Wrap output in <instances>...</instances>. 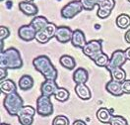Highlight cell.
<instances>
[{
    "instance_id": "6da1fadb",
    "label": "cell",
    "mask_w": 130,
    "mask_h": 125,
    "mask_svg": "<svg viewBox=\"0 0 130 125\" xmlns=\"http://www.w3.org/2000/svg\"><path fill=\"white\" fill-rule=\"evenodd\" d=\"M32 66L36 69V71L41 74L45 79H50V81L57 79L58 72L47 56L41 55L36 57L32 60Z\"/></svg>"
},
{
    "instance_id": "7a4b0ae2",
    "label": "cell",
    "mask_w": 130,
    "mask_h": 125,
    "mask_svg": "<svg viewBox=\"0 0 130 125\" xmlns=\"http://www.w3.org/2000/svg\"><path fill=\"white\" fill-rule=\"evenodd\" d=\"M23 67L21 54L16 48L11 47L0 53V69L19 70Z\"/></svg>"
},
{
    "instance_id": "3957f363",
    "label": "cell",
    "mask_w": 130,
    "mask_h": 125,
    "mask_svg": "<svg viewBox=\"0 0 130 125\" xmlns=\"http://www.w3.org/2000/svg\"><path fill=\"white\" fill-rule=\"evenodd\" d=\"M3 106L11 116H17L19 111L23 108L24 101L18 92L5 95L3 99Z\"/></svg>"
},
{
    "instance_id": "277c9868",
    "label": "cell",
    "mask_w": 130,
    "mask_h": 125,
    "mask_svg": "<svg viewBox=\"0 0 130 125\" xmlns=\"http://www.w3.org/2000/svg\"><path fill=\"white\" fill-rule=\"evenodd\" d=\"M37 113L41 117H48L53 113V104L49 96L41 94L37 99Z\"/></svg>"
},
{
    "instance_id": "5b68a950",
    "label": "cell",
    "mask_w": 130,
    "mask_h": 125,
    "mask_svg": "<svg viewBox=\"0 0 130 125\" xmlns=\"http://www.w3.org/2000/svg\"><path fill=\"white\" fill-rule=\"evenodd\" d=\"M83 10L84 8L82 6L80 0H73L62 7L60 14H61V17L64 19H72L79 13H81Z\"/></svg>"
},
{
    "instance_id": "8992f818",
    "label": "cell",
    "mask_w": 130,
    "mask_h": 125,
    "mask_svg": "<svg viewBox=\"0 0 130 125\" xmlns=\"http://www.w3.org/2000/svg\"><path fill=\"white\" fill-rule=\"evenodd\" d=\"M103 41L102 40H91L87 42L86 46L82 49V52L84 55H86L88 58H90L92 61L103 53Z\"/></svg>"
},
{
    "instance_id": "52a82bcc",
    "label": "cell",
    "mask_w": 130,
    "mask_h": 125,
    "mask_svg": "<svg viewBox=\"0 0 130 125\" xmlns=\"http://www.w3.org/2000/svg\"><path fill=\"white\" fill-rule=\"evenodd\" d=\"M56 30H57V26L54 23L49 22L48 24L45 26L44 29H42L41 31L37 32L36 40L39 42V43H41V44H46L51 38L55 37Z\"/></svg>"
},
{
    "instance_id": "ba28073f",
    "label": "cell",
    "mask_w": 130,
    "mask_h": 125,
    "mask_svg": "<svg viewBox=\"0 0 130 125\" xmlns=\"http://www.w3.org/2000/svg\"><path fill=\"white\" fill-rule=\"evenodd\" d=\"M37 112V109H35L31 105H24L18 113V121L21 125H32L34 123V117Z\"/></svg>"
},
{
    "instance_id": "9c48e42d",
    "label": "cell",
    "mask_w": 130,
    "mask_h": 125,
    "mask_svg": "<svg viewBox=\"0 0 130 125\" xmlns=\"http://www.w3.org/2000/svg\"><path fill=\"white\" fill-rule=\"evenodd\" d=\"M126 61H127V58L125 56L124 51L122 50L114 51L113 53L111 54V56H110L109 63H108V66L106 67V70L108 72H110V71H112L114 69L122 67V66L126 63Z\"/></svg>"
},
{
    "instance_id": "30bf717a",
    "label": "cell",
    "mask_w": 130,
    "mask_h": 125,
    "mask_svg": "<svg viewBox=\"0 0 130 125\" xmlns=\"http://www.w3.org/2000/svg\"><path fill=\"white\" fill-rule=\"evenodd\" d=\"M115 6L114 0H100L98 5L97 15L100 19H106L111 14V11Z\"/></svg>"
},
{
    "instance_id": "8fae6325",
    "label": "cell",
    "mask_w": 130,
    "mask_h": 125,
    "mask_svg": "<svg viewBox=\"0 0 130 125\" xmlns=\"http://www.w3.org/2000/svg\"><path fill=\"white\" fill-rule=\"evenodd\" d=\"M72 35H73V31L70 29V27H68V26H59V27H57L54 38L59 43L65 44V43L71 42Z\"/></svg>"
},
{
    "instance_id": "7c38bea8",
    "label": "cell",
    "mask_w": 130,
    "mask_h": 125,
    "mask_svg": "<svg viewBox=\"0 0 130 125\" xmlns=\"http://www.w3.org/2000/svg\"><path fill=\"white\" fill-rule=\"evenodd\" d=\"M36 35H37V31L31 26V24L21 26L18 30L19 38L25 42H31L32 40H35Z\"/></svg>"
},
{
    "instance_id": "4fadbf2b",
    "label": "cell",
    "mask_w": 130,
    "mask_h": 125,
    "mask_svg": "<svg viewBox=\"0 0 130 125\" xmlns=\"http://www.w3.org/2000/svg\"><path fill=\"white\" fill-rule=\"evenodd\" d=\"M19 9L23 14L27 16H36L39 12L38 6L34 2H28V1L19 2Z\"/></svg>"
},
{
    "instance_id": "5bb4252c",
    "label": "cell",
    "mask_w": 130,
    "mask_h": 125,
    "mask_svg": "<svg viewBox=\"0 0 130 125\" xmlns=\"http://www.w3.org/2000/svg\"><path fill=\"white\" fill-rule=\"evenodd\" d=\"M59 86L57 85L56 81H50V79H45L41 85V94L46 95L51 97L52 95H54L55 92L57 90Z\"/></svg>"
},
{
    "instance_id": "9a60e30c",
    "label": "cell",
    "mask_w": 130,
    "mask_h": 125,
    "mask_svg": "<svg viewBox=\"0 0 130 125\" xmlns=\"http://www.w3.org/2000/svg\"><path fill=\"white\" fill-rule=\"evenodd\" d=\"M71 43H72V45L75 48L83 49L87 44V40H86L84 32L80 29L74 30L73 35H72V39H71Z\"/></svg>"
},
{
    "instance_id": "2e32d148",
    "label": "cell",
    "mask_w": 130,
    "mask_h": 125,
    "mask_svg": "<svg viewBox=\"0 0 130 125\" xmlns=\"http://www.w3.org/2000/svg\"><path fill=\"white\" fill-rule=\"evenodd\" d=\"M75 93L82 100H89L92 97V92L86 83H78L75 85Z\"/></svg>"
},
{
    "instance_id": "e0dca14e",
    "label": "cell",
    "mask_w": 130,
    "mask_h": 125,
    "mask_svg": "<svg viewBox=\"0 0 130 125\" xmlns=\"http://www.w3.org/2000/svg\"><path fill=\"white\" fill-rule=\"evenodd\" d=\"M106 90L109 94L113 95V96H120L123 93L122 90V85L120 83H117V82H114V81H109L108 83L106 84Z\"/></svg>"
},
{
    "instance_id": "ac0fdd59",
    "label": "cell",
    "mask_w": 130,
    "mask_h": 125,
    "mask_svg": "<svg viewBox=\"0 0 130 125\" xmlns=\"http://www.w3.org/2000/svg\"><path fill=\"white\" fill-rule=\"evenodd\" d=\"M0 92L3 94L7 95V94H11L13 92H17V85L12 79L10 78H6L2 82H0Z\"/></svg>"
},
{
    "instance_id": "d6986e66",
    "label": "cell",
    "mask_w": 130,
    "mask_h": 125,
    "mask_svg": "<svg viewBox=\"0 0 130 125\" xmlns=\"http://www.w3.org/2000/svg\"><path fill=\"white\" fill-rule=\"evenodd\" d=\"M89 79V73L84 67H78L74 71L73 81L76 84L78 83H86Z\"/></svg>"
},
{
    "instance_id": "ffe728a7",
    "label": "cell",
    "mask_w": 130,
    "mask_h": 125,
    "mask_svg": "<svg viewBox=\"0 0 130 125\" xmlns=\"http://www.w3.org/2000/svg\"><path fill=\"white\" fill-rule=\"evenodd\" d=\"M34 85H35V79L31 75H24L19 78L18 86L22 90H30L34 87Z\"/></svg>"
},
{
    "instance_id": "44dd1931",
    "label": "cell",
    "mask_w": 130,
    "mask_h": 125,
    "mask_svg": "<svg viewBox=\"0 0 130 125\" xmlns=\"http://www.w3.org/2000/svg\"><path fill=\"white\" fill-rule=\"evenodd\" d=\"M111 117H112V114H111L110 110L107 109L106 107H101L100 109H98L97 118L100 122L105 123V124H109Z\"/></svg>"
},
{
    "instance_id": "7402d4cb",
    "label": "cell",
    "mask_w": 130,
    "mask_h": 125,
    "mask_svg": "<svg viewBox=\"0 0 130 125\" xmlns=\"http://www.w3.org/2000/svg\"><path fill=\"white\" fill-rule=\"evenodd\" d=\"M48 23V20L44 16H35L30 24L37 32H39V31H41L42 29H44Z\"/></svg>"
},
{
    "instance_id": "603a6c76",
    "label": "cell",
    "mask_w": 130,
    "mask_h": 125,
    "mask_svg": "<svg viewBox=\"0 0 130 125\" xmlns=\"http://www.w3.org/2000/svg\"><path fill=\"white\" fill-rule=\"evenodd\" d=\"M59 63L62 67L68 71H73L76 67V61L70 55H62L59 59Z\"/></svg>"
},
{
    "instance_id": "cb8c5ba5",
    "label": "cell",
    "mask_w": 130,
    "mask_h": 125,
    "mask_svg": "<svg viewBox=\"0 0 130 125\" xmlns=\"http://www.w3.org/2000/svg\"><path fill=\"white\" fill-rule=\"evenodd\" d=\"M109 73H110V75H111V79L114 81V82L122 83L124 81H126V73L122 67L114 69L112 71H110Z\"/></svg>"
},
{
    "instance_id": "d4e9b609",
    "label": "cell",
    "mask_w": 130,
    "mask_h": 125,
    "mask_svg": "<svg viewBox=\"0 0 130 125\" xmlns=\"http://www.w3.org/2000/svg\"><path fill=\"white\" fill-rule=\"evenodd\" d=\"M115 23L116 26L120 29H126L130 26V16L128 14H120L118 15L116 20H115Z\"/></svg>"
},
{
    "instance_id": "484cf974",
    "label": "cell",
    "mask_w": 130,
    "mask_h": 125,
    "mask_svg": "<svg viewBox=\"0 0 130 125\" xmlns=\"http://www.w3.org/2000/svg\"><path fill=\"white\" fill-rule=\"evenodd\" d=\"M53 96L58 102H66L70 97V93L64 87H58Z\"/></svg>"
},
{
    "instance_id": "4316f807",
    "label": "cell",
    "mask_w": 130,
    "mask_h": 125,
    "mask_svg": "<svg viewBox=\"0 0 130 125\" xmlns=\"http://www.w3.org/2000/svg\"><path fill=\"white\" fill-rule=\"evenodd\" d=\"M109 57L105 54L104 52L101 53L100 55H98L96 58L93 60V62L97 65L98 67H106L108 66V63H109Z\"/></svg>"
},
{
    "instance_id": "83f0119b",
    "label": "cell",
    "mask_w": 130,
    "mask_h": 125,
    "mask_svg": "<svg viewBox=\"0 0 130 125\" xmlns=\"http://www.w3.org/2000/svg\"><path fill=\"white\" fill-rule=\"evenodd\" d=\"M80 2L82 3V6H83L84 10L92 11L96 6L99 5L100 0H80Z\"/></svg>"
},
{
    "instance_id": "f1b7e54d",
    "label": "cell",
    "mask_w": 130,
    "mask_h": 125,
    "mask_svg": "<svg viewBox=\"0 0 130 125\" xmlns=\"http://www.w3.org/2000/svg\"><path fill=\"white\" fill-rule=\"evenodd\" d=\"M110 125H128L127 120L124 117L120 115H112L111 120H110Z\"/></svg>"
},
{
    "instance_id": "f546056e",
    "label": "cell",
    "mask_w": 130,
    "mask_h": 125,
    "mask_svg": "<svg viewBox=\"0 0 130 125\" xmlns=\"http://www.w3.org/2000/svg\"><path fill=\"white\" fill-rule=\"evenodd\" d=\"M69 119L65 115H57L54 117L52 125H69Z\"/></svg>"
},
{
    "instance_id": "4dcf8cb0",
    "label": "cell",
    "mask_w": 130,
    "mask_h": 125,
    "mask_svg": "<svg viewBox=\"0 0 130 125\" xmlns=\"http://www.w3.org/2000/svg\"><path fill=\"white\" fill-rule=\"evenodd\" d=\"M10 36V30L5 26H0V40H5Z\"/></svg>"
},
{
    "instance_id": "1f68e13d",
    "label": "cell",
    "mask_w": 130,
    "mask_h": 125,
    "mask_svg": "<svg viewBox=\"0 0 130 125\" xmlns=\"http://www.w3.org/2000/svg\"><path fill=\"white\" fill-rule=\"evenodd\" d=\"M122 90L124 94H130V79H126L121 83Z\"/></svg>"
},
{
    "instance_id": "d6a6232c",
    "label": "cell",
    "mask_w": 130,
    "mask_h": 125,
    "mask_svg": "<svg viewBox=\"0 0 130 125\" xmlns=\"http://www.w3.org/2000/svg\"><path fill=\"white\" fill-rule=\"evenodd\" d=\"M7 75H8V73H7V70L6 69H0V82L6 79Z\"/></svg>"
},
{
    "instance_id": "836d02e7",
    "label": "cell",
    "mask_w": 130,
    "mask_h": 125,
    "mask_svg": "<svg viewBox=\"0 0 130 125\" xmlns=\"http://www.w3.org/2000/svg\"><path fill=\"white\" fill-rule=\"evenodd\" d=\"M73 125H87V123L84 121V120H81V119H77L73 122Z\"/></svg>"
},
{
    "instance_id": "e575fe53",
    "label": "cell",
    "mask_w": 130,
    "mask_h": 125,
    "mask_svg": "<svg viewBox=\"0 0 130 125\" xmlns=\"http://www.w3.org/2000/svg\"><path fill=\"white\" fill-rule=\"evenodd\" d=\"M124 39H125V41L127 42L128 44H130V29L128 31H126V33L124 35Z\"/></svg>"
},
{
    "instance_id": "d590c367",
    "label": "cell",
    "mask_w": 130,
    "mask_h": 125,
    "mask_svg": "<svg viewBox=\"0 0 130 125\" xmlns=\"http://www.w3.org/2000/svg\"><path fill=\"white\" fill-rule=\"evenodd\" d=\"M124 53H125V56H126L127 60H129L130 61V47L129 48H127L126 50L124 51Z\"/></svg>"
},
{
    "instance_id": "8d00e7d4",
    "label": "cell",
    "mask_w": 130,
    "mask_h": 125,
    "mask_svg": "<svg viewBox=\"0 0 130 125\" xmlns=\"http://www.w3.org/2000/svg\"><path fill=\"white\" fill-rule=\"evenodd\" d=\"M0 125H10V124H8V123H3V122H2V123H0Z\"/></svg>"
},
{
    "instance_id": "74e56055",
    "label": "cell",
    "mask_w": 130,
    "mask_h": 125,
    "mask_svg": "<svg viewBox=\"0 0 130 125\" xmlns=\"http://www.w3.org/2000/svg\"><path fill=\"white\" fill-rule=\"evenodd\" d=\"M24 1H28V2H34L35 0H24Z\"/></svg>"
},
{
    "instance_id": "f35d334b",
    "label": "cell",
    "mask_w": 130,
    "mask_h": 125,
    "mask_svg": "<svg viewBox=\"0 0 130 125\" xmlns=\"http://www.w3.org/2000/svg\"><path fill=\"white\" fill-rule=\"evenodd\" d=\"M0 1H1V2H3V1H4V0H0Z\"/></svg>"
},
{
    "instance_id": "ab89813d",
    "label": "cell",
    "mask_w": 130,
    "mask_h": 125,
    "mask_svg": "<svg viewBox=\"0 0 130 125\" xmlns=\"http://www.w3.org/2000/svg\"><path fill=\"white\" fill-rule=\"evenodd\" d=\"M127 1H128V2H129V3H130V0H127Z\"/></svg>"
}]
</instances>
